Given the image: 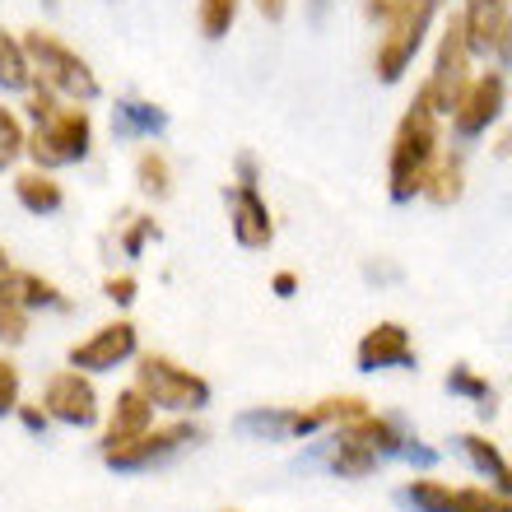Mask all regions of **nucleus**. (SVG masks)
<instances>
[{"mask_svg":"<svg viewBox=\"0 0 512 512\" xmlns=\"http://www.w3.org/2000/svg\"><path fill=\"white\" fill-rule=\"evenodd\" d=\"M438 108L433 98L419 89L415 103L405 108L401 126H396V140H391V168H387V182H391V196L396 201H415L424 182H429L433 163H438Z\"/></svg>","mask_w":512,"mask_h":512,"instance_id":"obj_1","label":"nucleus"},{"mask_svg":"<svg viewBox=\"0 0 512 512\" xmlns=\"http://www.w3.org/2000/svg\"><path fill=\"white\" fill-rule=\"evenodd\" d=\"M24 52L33 66V84L52 89L61 103H94L98 98V75L70 42H61L52 28H24Z\"/></svg>","mask_w":512,"mask_h":512,"instance_id":"obj_2","label":"nucleus"},{"mask_svg":"<svg viewBox=\"0 0 512 512\" xmlns=\"http://www.w3.org/2000/svg\"><path fill=\"white\" fill-rule=\"evenodd\" d=\"M94 149V117L84 103H61L52 117L28 126V159L33 168H70V163H84Z\"/></svg>","mask_w":512,"mask_h":512,"instance_id":"obj_3","label":"nucleus"},{"mask_svg":"<svg viewBox=\"0 0 512 512\" xmlns=\"http://www.w3.org/2000/svg\"><path fill=\"white\" fill-rule=\"evenodd\" d=\"M131 387L145 391L154 410H173V415L210 405V382L201 373H191L187 364H177L173 354H135Z\"/></svg>","mask_w":512,"mask_h":512,"instance_id":"obj_4","label":"nucleus"},{"mask_svg":"<svg viewBox=\"0 0 512 512\" xmlns=\"http://www.w3.org/2000/svg\"><path fill=\"white\" fill-rule=\"evenodd\" d=\"M438 5L443 0H396L391 5V14L382 19L387 24V33H382L378 42V56H373V66H378V80H401L405 66L415 61L419 42H424V33H429L433 14H438Z\"/></svg>","mask_w":512,"mask_h":512,"instance_id":"obj_5","label":"nucleus"},{"mask_svg":"<svg viewBox=\"0 0 512 512\" xmlns=\"http://www.w3.org/2000/svg\"><path fill=\"white\" fill-rule=\"evenodd\" d=\"M42 410L47 419L66 424V429H94L98 415H103V401H98V387L89 373L80 368H56L47 387H42Z\"/></svg>","mask_w":512,"mask_h":512,"instance_id":"obj_6","label":"nucleus"},{"mask_svg":"<svg viewBox=\"0 0 512 512\" xmlns=\"http://www.w3.org/2000/svg\"><path fill=\"white\" fill-rule=\"evenodd\" d=\"M135 354H140V331H135V322L117 317V322H103L84 340H75L66 354V364L94 378V373H117L122 364H131Z\"/></svg>","mask_w":512,"mask_h":512,"instance_id":"obj_7","label":"nucleus"},{"mask_svg":"<svg viewBox=\"0 0 512 512\" xmlns=\"http://www.w3.org/2000/svg\"><path fill=\"white\" fill-rule=\"evenodd\" d=\"M471 42H466V28H461V14H452L443 28V42H438V56H433V75L424 80V94L433 98V108H438V117L443 112H452V103H457V94L466 89V80H471Z\"/></svg>","mask_w":512,"mask_h":512,"instance_id":"obj_8","label":"nucleus"},{"mask_svg":"<svg viewBox=\"0 0 512 512\" xmlns=\"http://www.w3.org/2000/svg\"><path fill=\"white\" fill-rule=\"evenodd\" d=\"M196 438H201V429H196V424L173 419V424H159V429L140 433L135 443L108 447V452H103V461H108V466H117V471H145V466H154V461H163V457H173V452H182V447L196 443Z\"/></svg>","mask_w":512,"mask_h":512,"instance_id":"obj_9","label":"nucleus"},{"mask_svg":"<svg viewBox=\"0 0 512 512\" xmlns=\"http://www.w3.org/2000/svg\"><path fill=\"white\" fill-rule=\"evenodd\" d=\"M503 98H508L503 75L499 70H485V75H471V80H466V89L457 94V103H452L447 117H452V126H457L461 135H480L499 122Z\"/></svg>","mask_w":512,"mask_h":512,"instance_id":"obj_10","label":"nucleus"},{"mask_svg":"<svg viewBox=\"0 0 512 512\" xmlns=\"http://www.w3.org/2000/svg\"><path fill=\"white\" fill-rule=\"evenodd\" d=\"M461 28H466L471 52H480V56H508L512 52L508 0H466V10H461Z\"/></svg>","mask_w":512,"mask_h":512,"instance_id":"obj_11","label":"nucleus"},{"mask_svg":"<svg viewBox=\"0 0 512 512\" xmlns=\"http://www.w3.org/2000/svg\"><path fill=\"white\" fill-rule=\"evenodd\" d=\"M229 229H233V238L243 247H252V252L270 247L275 219H270V205H266V196L256 191V182H238V187L229 191Z\"/></svg>","mask_w":512,"mask_h":512,"instance_id":"obj_12","label":"nucleus"},{"mask_svg":"<svg viewBox=\"0 0 512 512\" xmlns=\"http://www.w3.org/2000/svg\"><path fill=\"white\" fill-rule=\"evenodd\" d=\"M154 429V405L140 387H122L117 401L108 405V424H103V452L108 447H122V443H135L140 433Z\"/></svg>","mask_w":512,"mask_h":512,"instance_id":"obj_13","label":"nucleus"},{"mask_svg":"<svg viewBox=\"0 0 512 512\" xmlns=\"http://www.w3.org/2000/svg\"><path fill=\"white\" fill-rule=\"evenodd\" d=\"M405 364H415V345H410V331L401 322H378L359 340V368H368V373Z\"/></svg>","mask_w":512,"mask_h":512,"instance_id":"obj_14","label":"nucleus"},{"mask_svg":"<svg viewBox=\"0 0 512 512\" xmlns=\"http://www.w3.org/2000/svg\"><path fill=\"white\" fill-rule=\"evenodd\" d=\"M0 294L10 298V303H19L24 312L66 308V294H61L47 275H38V270H28V266H10V270H5V275H0Z\"/></svg>","mask_w":512,"mask_h":512,"instance_id":"obj_15","label":"nucleus"},{"mask_svg":"<svg viewBox=\"0 0 512 512\" xmlns=\"http://www.w3.org/2000/svg\"><path fill=\"white\" fill-rule=\"evenodd\" d=\"M368 410V401L364 396H326V401H317V405H303V410H289L284 415V429L289 433H317V429H326V424H350V419H359Z\"/></svg>","mask_w":512,"mask_h":512,"instance_id":"obj_16","label":"nucleus"},{"mask_svg":"<svg viewBox=\"0 0 512 512\" xmlns=\"http://www.w3.org/2000/svg\"><path fill=\"white\" fill-rule=\"evenodd\" d=\"M14 201L24 205L28 215H56L61 205H66V191H61V182H56V173H47V168H24V173H14Z\"/></svg>","mask_w":512,"mask_h":512,"instance_id":"obj_17","label":"nucleus"},{"mask_svg":"<svg viewBox=\"0 0 512 512\" xmlns=\"http://www.w3.org/2000/svg\"><path fill=\"white\" fill-rule=\"evenodd\" d=\"M33 89V66H28L24 38L0 24V94H28Z\"/></svg>","mask_w":512,"mask_h":512,"instance_id":"obj_18","label":"nucleus"},{"mask_svg":"<svg viewBox=\"0 0 512 512\" xmlns=\"http://www.w3.org/2000/svg\"><path fill=\"white\" fill-rule=\"evenodd\" d=\"M135 187L145 191L149 201H168L173 196V163H168L163 149L149 145L135 154Z\"/></svg>","mask_w":512,"mask_h":512,"instance_id":"obj_19","label":"nucleus"},{"mask_svg":"<svg viewBox=\"0 0 512 512\" xmlns=\"http://www.w3.org/2000/svg\"><path fill=\"white\" fill-rule=\"evenodd\" d=\"M461 191H466V168H461V159L457 154H447V159L438 154V163H433V173L419 196H429L433 205H452V201H461Z\"/></svg>","mask_w":512,"mask_h":512,"instance_id":"obj_20","label":"nucleus"},{"mask_svg":"<svg viewBox=\"0 0 512 512\" xmlns=\"http://www.w3.org/2000/svg\"><path fill=\"white\" fill-rule=\"evenodd\" d=\"M336 438H350V443H364L368 452H396L401 447V433L391 429L387 419H373L364 410L359 419H350V424H340L336 429Z\"/></svg>","mask_w":512,"mask_h":512,"instance_id":"obj_21","label":"nucleus"},{"mask_svg":"<svg viewBox=\"0 0 512 512\" xmlns=\"http://www.w3.org/2000/svg\"><path fill=\"white\" fill-rule=\"evenodd\" d=\"M24 154H28V122H24V112L10 108V103L0 98V173H10Z\"/></svg>","mask_w":512,"mask_h":512,"instance_id":"obj_22","label":"nucleus"},{"mask_svg":"<svg viewBox=\"0 0 512 512\" xmlns=\"http://www.w3.org/2000/svg\"><path fill=\"white\" fill-rule=\"evenodd\" d=\"M405 499L415 503V508L424 512H461L457 508V489L447 485V480H410V489H405Z\"/></svg>","mask_w":512,"mask_h":512,"instance_id":"obj_23","label":"nucleus"},{"mask_svg":"<svg viewBox=\"0 0 512 512\" xmlns=\"http://www.w3.org/2000/svg\"><path fill=\"white\" fill-rule=\"evenodd\" d=\"M238 10H243V0H201L196 5V24H201L205 38H224L233 19H238Z\"/></svg>","mask_w":512,"mask_h":512,"instance_id":"obj_24","label":"nucleus"},{"mask_svg":"<svg viewBox=\"0 0 512 512\" xmlns=\"http://www.w3.org/2000/svg\"><path fill=\"white\" fill-rule=\"evenodd\" d=\"M378 466V452H368L364 443H350V438H336V452H331V471L350 475V480H359V475H368Z\"/></svg>","mask_w":512,"mask_h":512,"instance_id":"obj_25","label":"nucleus"},{"mask_svg":"<svg viewBox=\"0 0 512 512\" xmlns=\"http://www.w3.org/2000/svg\"><path fill=\"white\" fill-rule=\"evenodd\" d=\"M461 443H466V457H471L480 471L494 475V485H499V489H512V466L499 457V452H494V447L485 443V438H480V433H466Z\"/></svg>","mask_w":512,"mask_h":512,"instance_id":"obj_26","label":"nucleus"},{"mask_svg":"<svg viewBox=\"0 0 512 512\" xmlns=\"http://www.w3.org/2000/svg\"><path fill=\"white\" fill-rule=\"evenodd\" d=\"M28 322H33V312H24L19 303H10V298L0 294V345H24Z\"/></svg>","mask_w":512,"mask_h":512,"instance_id":"obj_27","label":"nucleus"},{"mask_svg":"<svg viewBox=\"0 0 512 512\" xmlns=\"http://www.w3.org/2000/svg\"><path fill=\"white\" fill-rule=\"evenodd\" d=\"M24 401V378H19V364H14L10 354H0V419L14 415Z\"/></svg>","mask_w":512,"mask_h":512,"instance_id":"obj_28","label":"nucleus"},{"mask_svg":"<svg viewBox=\"0 0 512 512\" xmlns=\"http://www.w3.org/2000/svg\"><path fill=\"white\" fill-rule=\"evenodd\" d=\"M61 108V98L52 94V89H42V84H33L24 94V122L33 126V122H42V117H52V112Z\"/></svg>","mask_w":512,"mask_h":512,"instance_id":"obj_29","label":"nucleus"},{"mask_svg":"<svg viewBox=\"0 0 512 512\" xmlns=\"http://www.w3.org/2000/svg\"><path fill=\"white\" fill-rule=\"evenodd\" d=\"M122 131H131V126H145V131H154V126H163V112H154L149 103H122Z\"/></svg>","mask_w":512,"mask_h":512,"instance_id":"obj_30","label":"nucleus"},{"mask_svg":"<svg viewBox=\"0 0 512 512\" xmlns=\"http://www.w3.org/2000/svg\"><path fill=\"white\" fill-rule=\"evenodd\" d=\"M135 289H140V284H135L131 270H122V275H108V280H103V294H108V303H117V308L135 303Z\"/></svg>","mask_w":512,"mask_h":512,"instance_id":"obj_31","label":"nucleus"},{"mask_svg":"<svg viewBox=\"0 0 512 512\" xmlns=\"http://www.w3.org/2000/svg\"><path fill=\"white\" fill-rule=\"evenodd\" d=\"M149 238H159V224H154V219H135L131 229L122 233V247L135 256V252H140V247L149 243Z\"/></svg>","mask_w":512,"mask_h":512,"instance_id":"obj_32","label":"nucleus"},{"mask_svg":"<svg viewBox=\"0 0 512 512\" xmlns=\"http://www.w3.org/2000/svg\"><path fill=\"white\" fill-rule=\"evenodd\" d=\"M14 415H19V424H24V429H33V433H42L47 424H52L42 405H28V401H19V410H14Z\"/></svg>","mask_w":512,"mask_h":512,"instance_id":"obj_33","label":"nucleus"},{"mask_svg":"<svg viewBox=\"0 0 512 512\" xmlns=\"http://www.w3.org/2000/svg\"><path fill=\"white\" fill-rule=\"evenodd\" d=\"M447 387H457V391H471V396H480V401H489V387L480 378H471L466 368H457L452 378H447Z\"/></svg>","mask_w":512,"mask_h":512,"instance_id":"obj_34","label":"nucleus"},{"mask_svg":"<svg viewBox=\"0 0 512 512\" xmlns=\"http://www.w3.org/2000/svg\"><path fill=\"white\" fill-rule=\"evenodd\" d=\"M256 10H261V19H270V24H280L284 10H289V0H256Z\"/></svg>","mask_w":512,"mask_h":512,"instance_id":"obj_35","label":"nucleus"},{"mask_svg":"<svg viewBox=\"0 0 512 512\" xmlns=\"http://www.w3.org/2000/svg\"><path fill=\"white\" fill-rule=\"evenodd\" d=\"M298 289V275H289V270H280V275H275V294L280 298H289Z\"/></svg>","mask_w":512,"mask_h":512,"instance_id":"obj_36","label":"nucleus"},{"mask_svg":"<svg viewBox=\"0 0 512 512\" xmlns=\"http://www.w3.org/2000/svg\"><path fill=\"white\" fill-rule=\"evenodd\" d=\"M391 5H396V0H368V14H373V19H387Z\"/></svg>","mask_w":512,"mask_h":512,"instance_id":"obj_37","label":"nucleus"},{"mask_svg":"<svg viewBox=\"0 0 512 512\" xmlns=\"http://www.w3.org/2000/svg\"><path fill=\"white\" fill-rule=\"evenodd\" d=\"M10 266H14V261H10V252H5V243H0V275H5Z\"/></svg>","mask_w":512,"mask_h":512,"instance_id":"obj_38","label":"nucleus"}]
</instances>
